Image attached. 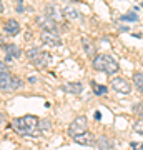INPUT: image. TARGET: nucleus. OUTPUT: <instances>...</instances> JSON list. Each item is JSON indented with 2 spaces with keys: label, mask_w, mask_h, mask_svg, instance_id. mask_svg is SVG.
Segmentation results:
<instances>
[{
  "label": "nucleus",
  "mask_w": 143,
  "mask_h": 150,
  "mask_svg": "<svg viewBox=\"0 0 143 150\" xmlns=\"http://www.w3.org/2000/svg\"><path fill=\"white\" fill-rule=\"evenodd\" d=\"M12 127L17 134L20 135H38V118L35 115H23V117H18L12 122Z\"/></svg>",
  "instance_id": "obj_1"
},
{
  "label": "nucleus",
  "mask_w": 143,
  "mask_h": 150,
  "mask_svg": "<svg viewBox=\"0 0 143 150\" xmlns=\"http://www.w3.org/2000/svg\"><path fill=\"white\" fill-rule=\"evenodd\" d=\"M93 69L98 70V72H103V74H117L120 70V65L115 59H111L110 55L106 54H98L93 59Z\"/></svg>",
  "instance_id": "obj_2"
},
{
  "label": "nucleus",
  "mask_w": 143,
  "mask_h": 150,
  "mask_svg": "<svg viewBox=\"0 0 143 150\" xmlns=\"http://www.w3.org/2000/svg\"><path fill=\"white\" fill-rule=\"evenodd\" d=\"M85 132H87V117L80 115V117H77L73 122L70 123L68 135H70V137H77V135L85 134Z\"/></svg>",
  "instance_id": "obj_3"
},
{
  "label": "nucleus",
  "mask_w": 143,
  "mask_h": 150,
  "mask_svg": "<svg viewBox=\"0 0 143 150\" xmlns=\"http://www.w3.org/2000/svg\"><path fill=\"white\" fill-rule=\"evenodd\" d=\"M12 79L13 75L7 70V65L0 62V90H12Z\"/></svg>",
  "instance_id": "obj_4"
},
{
  "label": "nucleus",
  "mask_w": 143,
  "mask_h": 150,
  "mask_svg": "<svg viewBox=\"0 0 143 150\" xmlns=\"http://www.w3.org/2000/svg\"><path fill=\"white\" fill-rule=\"evenodd\" d=\"M111 87H113V90H117L118 93H130L132 92V82H128L127 79H123V77H115L113 80H111Z\"/></svg>",
  "instance_id": "obj_5"
},
{
  "label": "nucleus",
  "mask_w": 143,
  "mask_h": 150,
  "mask_svg": "<svg viewBox=\"0 0 143 150\" xmlns=\"http://www.w3.org/2000/svg\"><path fill=\"white\" fill-rule=\"evenodd\" d=\"M42 42L45 45H50V47H58L60 43H62V40H60V35L57 32H47V30H43Z\"/></svg>",
  "instance_id": "obj_6"
},
{
  "label": "nucleus",
  "mask_w": 143,
  "mask_h": 150,
  "mask_svg": "<svg viewBox=\"0 0 143 150\" xmlns=\"http://www.w3.org/2000/svg\"><path fill=\"white\" fill-rule=\"evenodd\" d=\"M62 13H63V10H62L58 5H55V4H50V5L45 7V15H47L50 20H53V22H60L62 20Z\"/></svg>",
  "instance_id": "obj_7"
},
{
  "label": "nucleus",
  "mask_w": 143,
  "mask_h": 150,
  "mask_svg": "<svg viewBox=\"0 0 143 150\" xmlns=\"http://www.w3.org/2000/svg\"><path fill=\"white\" fill-rule=\"evenodd\" d=\"M32 62H33V65H35V67H38V69H45V67L48 65V62H50V54H48V52H42V50H40V52L37 54V57H35Z\"/></svg>",
  "instance_id": "obj_8"
},
{
  "label": "nucleus",
  "mask_w": 143,
  "mask_h": 150,
  "mask_svg": "<svg viewBox=\"0 0 143 150\" xmlns=\"http://www.w3.org/2000/svg\"><path fill=\"white\" fill-rule=\"evenodd\" d=\"M73 140L80 145H93L95 144V135L87 130L85 134H80V135H77V137H73Z\"/></svg>",
  "instance_id": "obj_9"
},
{
  "label": "nucleus",
  "mask_w": 143,
  "mask_h": 150,
  "mask_svg": "<svg viewBox=\"0 0 143 150\" xmlns=\"http://www.w3.org/2000/svg\"><path fill=\"white\" fill-rule=\"evenodd\" d=\"M95 147L98 150H111L113 149V140L110 137H106V135H100L95 142Z\"/></svg>",
  "instance_id": "obj_10"
},
{
  "label": "nucleus",
  "mask_w": 143,
  "mask_h": 150,
  "mask_svg": "<svg viewBox=\"0 0 143 150\" xmlns=\"http://www.w3.org/2000/svg\"><path fill=\"white\" fill-rule=\"evenodd\" d=\"M4 48H5V54H7V59L8 60L22 57V48L18 45H15V43H7Z\"/></svg>",
  "instance_id": "obj_11"
},
{
  "label": "nucleus",
  "mask_w": 143,
  "mask_h": 150,
  "mask_svg": "<svg viewBox=\"0 0 143 150\" xmlns=\"http://www.w3.org/2000/svg\"><path fill=\"white\" fill-rule=\"evenodd\" d=\"M4 32L7 33V35H17V33L20 32V25H18V22L13 20V18H10V20L5 22V25H4Z\"/></svg>",
  "instance_id": "obj_12"
},
{
  "label": "nucleus",
  "mask_w": 143,
  "mask_h": 150,
  "mask_svg": "<svg viewBox=\"0 0 143 150\" xmlns=\"http://www.w3.org/2000/svg\"><path fill=\"white\" fill-rule=\"evenodd\" d=\"M37 22L42 25L43 30H47V32H57V28H55V22L50 20L47 15H40L37 17Z\"/></svg>",
  "instance_id": "obj_13"
},
{
  "label": "nucleus",
  "mask_w": 143,
  "mask_h": 150,
  "mask_svg": "<svg viewBox=\"0 0 143 150\" xmlns=\"http://www.w3.org/2000/svg\"><path fill=\"white\" fill-rule=\"evenodd\" d=\"M82 45H83V50H85V54L88 55V57H93L95 59L97 57V48H95V43L92 42L88 37H83L82 38Z\"/></svg>",
  "instance_id": "obj_14"
},
{
  "label": "nucleus",
  "mask_w": 143,
  "mask_h": 150,
  "mask_svg": "<svg viewBox=\"0 0 143 150\" xmlns=\"http://www.w3.org/2000/svg\"><path fill=\"white\" fill-rule=\"evenodd\" d=\"M63 90L72 93V95H78L80 92L83 90V85L80 82H72V83H65L63 85Z\"/></svg>",
  "instance_id": "obj_15"
},
{
  "label": "nucleus",
  "mask_w": 143,
  "mask_h": 150,
  "mask_svg": "<svg viewBox=\"0 0 143 150\" xmlns=\"http://www.w3.org/2000/svg\"><path fill=\"white\" fill-rule=\"evenodd\" d=\"M63 13L68 18H72V20H77V18H80V12L75 8V7H72V5H65L63 7Z\"/></svg>",
  "instance_id": "obj_16"
},
{
  "label": "nucleus",
  "mask_w": 143,
  "mask_h": 150,
  "mask_svg": "<svg viewBox=\"0 0 143 150\" xmlns=\"http://www.w3.org/2000/svg\"><path fill=\"white\" fill-rule=\"evenodd\" d=\"M92 88L95 92V95H106L108 93V88L105 85H98L97 82H92Z\"/></svg>",
  "instance_id": "obj_17"
},
{
  "label": "nucleus",
  "mask_w": 143,
  "mask_h": 150,
  "mask_svg": "<svg viewBox=\"0 0 143 150\" xmlns=\"http://www.w3.org/2000/svg\"><path fill=\"white\" fill-rule=\"evenodd\" d=\"M50 129H52V127H50V122H48L47 118H42V120H38V127H37L38 134H43V132H48Z\"/></svg>",
  "instance_id": "obj_18"
},
{
  "label": "nucleus",
  "mask_w": 143,
  "mask_h": 150,
  "mask_svg": "<svg viewBox=\"0 0 143 150\" xmlns=\"http://www.w3.org/2000/svg\"><path fill=\"white\" fill-rule=\"evenodd\" d=\"M133 82H135V87L138 90L143 92V72H137L133 75Z\"/></svg>",
  "instance_id": "obj_19"
},
{
  "label": "nucleus",
  "mask_w": 143,
  "mask_h": 150,
  "mask_svg": "<svg viewBox=\"0 0 143 150\" xmlns=\"http://www.w3.org/2000/svg\"><path fill=\"white\" fill-rule=\"evenodd\" d=\"M122 20H125V22H137L138 20V15L135 13V12H128V13L122 15Z\"/></svg>",
  "instance_id": "obj_20"
},
{
  "label": "nucleus",
  "mask_w": 143,
  "mask_h": 150,
  "mask_svg": "<svg viewBox=\"0 0 143 150\" xmlns=\"http://www.w3.org/2000/svg\"><path fill=\"white\" fill-rule=\"evenodd\" d=\"M133 130L138 132L140 135H143V120L142 118H138L137 122H133Z\"/></svg>",
  "instance_id": "obj_21"
},
{
  "label": "nucleus",
  "mask_w": 143,
  "mask_h": 150,
  "mask_svg": "<svg viewBox=\"0 0 143 150\" xmlns=\"http://www.w3.org/2000/svg\"><path fill=\"white\" fill-rule=\"evenodd\" d=\"M40 52V48H28L25 52V55H27V59L28 60H33L35 57H37V54Z\"/></svg>",
  "instance_id": "obj_22"
},
{
  "label": "nucleus",
  "mask_w": 143,
  "mask_h": 150,
  "mask_svg": "<svg viewBox=\"0 0 143 150\" xmlns=\"http://www.w3.org/2000/svg\"><path fill=\"white\" fill-rule=\"evenodd\" d=\"M22 85H23V82H22L18 77H15V75H13V79H12V90H17V88H20Z\"/></svg>",
  "instance_id": "obj_23"
},
{
  "label": "nucleus",
  "mask_w": 143,
  "mask_h": 150,
  "mask_svg": "<svg viewBox=\"0 0 143 150\" xmlns=\"http://www.w3.org/2000/svg\"><path fill=\"white\" fill-rule=\"evenodd\" d=\"M133 112L137 115H140V117H143V103H135L133 105Z\"/></svg>",
  "instance_id": "obj_24"
},
{
  "label": "nucleus",
  "mask_w": 143,
  "mask_h": 150,
  "mask_svg": "<svg viewBox=\"0 0 143 150\" xmlns=\"http://www.w3.org/2000/svg\"><path fill=\"white\" fill-rule=\"evenodd\" d=\"M28 82H32V83H35V82H37V77H28Z\"/></svg>",
  "instance_id": "obj_25"
},
{
  "label": "nucleus",
  "mask_w": 143,
  "mask_h": 150,
  "mask_svg": "<svg viewBox=\"0 0 143 150\" xmlns=\"http://www.w3.org/2000/svg\"><path fill=\"white\" fill-rule=\"evenodd\" d=\"M95 118H97V120H100V118H101V113H100V112H95Z\"/></svg>",
  "instance_id": "obj_26"
},
{
  "label": "nucleus",
  "mask_w": 143,
  "mask_h": 150,
  "mask_svg": "<svg viewBox=\"0 0 143 150\" xmlns=\"http://www.w3.org/2000/svg\"><path fill=\"white\" fill-rule=\"evenodd\" d=\"M2 120H4V115H2V113H0V122H2Z\"/></svg>",
  "instance_id": "obj_27"
}]
</instances>
